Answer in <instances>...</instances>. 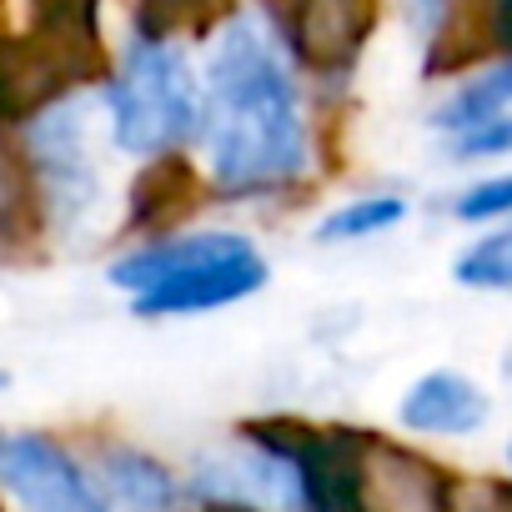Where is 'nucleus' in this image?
Returning <instances> with one entry per match:
<instances>
[{"label":"nucleus","instance_id":"obj_1","mask_svg":"<svg viewBox=\"0 0 512 512\" xmlns=\"http://www.w3.org/2000/svg\"><path fill=\"white\" fill-rule=\"evenodd\" d=\"M196 136L221 191L262 196L312 166L302 91L277 41L256 21H231L201 71Z\"/></svg>","mask_w":512,"mask_h":512},{"label":"nucleus","instance_id":"obj_2","mask_svg":"<svg viewBox=\"0 0 512 512\" xmlns=\"http://www.w3.org/2000/svg\"><path fill=\"white\" fill-rule=\"evenodd\" d=\"M111 287L136 297V317H201L267 287V262L241 231H186L111 262Z\"/></svg>","mask_w":512,"mask_h":512},{"label":"nucleus","instance_id":"obj_3","mask_svg":"<svg viewBox=\"0 0 512 512\" xmlns=\"http://www.w3.org/2000/svg\"><path fill=\"white\" fill-rule=\"evenodd\" d=\"M106 126L111 141L131 156H166L196 136L201 81L181 46L146 36L131 41L121 66L106 81Z\"/></svg>","mask_w":512,"mask_h":512},{"label":"nucleus","instance_id":"obj_4","mask_svg":"<svg viewBox=\"0 0 512 512\" xmlns=\"http://www.w3.org/2000/svg\"><path fill=\"white\" fill-rule=\"evenodd\" d=\"M31 166L46 196V211L56 226H81L101 206V151H96V106L91 101H61L46 106L31 131Z\"/></svg>","mask_w":512,"mask_h":512},{"label":"nucleus","instance_id":"obj_5","mask_svg":"<svg viewBox=\"0 0 512 512\" xmlns=\"http://www.w3.org/2000/svg\"><path fill=\"white\" fill-rule=\"evenodd\" d=\"M0 482H6L26 512H111V502L91 487V477L41 432L0 437Z\"/></svg>","mask_w":512,"mask_h":512},{"label":"nucleus","instance_id":"obj_6","mask_svg":"<svg viewBox=\"0 0 512 512\" xmlns=\"http://www.w3.org/2000/svg\"><path fill=\"white\" fill-rule=\"evenodd\" d=\"M397 422L427 437H467L487 422V392L462 372H427L407 387Z\"/></svg>","mask_w":512,"mask_h":512},{"label":"nucleus","instance_id":"obj_7","mask_svg":"<svg viewBox=\"0 0 512 512\" xmlns=\"http://www.w3.org/2000/svg\"><path fill=\"white\" fill-rule=\"evenodd\" d=\"M106 487L126 512H176V477L136 447L106 452Z\"/></svg>","mask_w":512,"mask_h":512},{"label":"nucleus","instance_id":"obj_8","mask_svg":"<svg viewBox=\"0 0 512 512\" xmlns=\"http://www.w3.org/2000/svg\"><path fill=\"white\" fill-rule=\"evenodd\" d=\"M512 106V56L507 61H497V66H487L482 76H472L467 86H457L447 101H442V111L432 116L442 131H472V126H482V121H492V116H502Z\"/></svg>","mask_w":512,"mask_h":512},{"label":"nucleus","instance_id":"obj_9","mask_svg":"<svg viewBox=\"0 0 512 512\" xmlns=\"http://www.w3.org/2000/svg\"><path fill=\"white\" fill-rule=\"evenodd\" d=\"M372 21V0H307V51L317 61H342L357 51Z\"/></svg>","mask_w":512,"mask_h":512},{"label":"nucleus","instance_id":"obj_10","mask_svg":"<svg viewBox=\"0 0 512 512\" xmlns=\"http://www.w3.org/2000/svg\"><path fill=\"white\" fill-rule=\"evenodd\" d=\"M402 216H407V201H402V196H362V201H347V206H337L332 216H322L317 241H322V246L362 241V236H377V231L397 226Z\"/></svg>","mask_w":512,"mask_h":512},{"label":"nucleus","instance_id":"obj_11","mask_svg":"<svg viewBox=\"0 0 512 512\" xmlns=\"http://www.w3.org/2000/svg\"><path fill=\"white\" fill-rule=\"evenodd\" d=\"M452 277L462 287H477V292H507L512 297V226L507 231H492L482 241H472L457 262H452Z\"/></svg>","mask_w":512,"mask_h":512},{"label":"nucleus","instance_id":"obj_12","mask_svg":"<svg viewBox=\"0 0 512 512\" xmlns=\"http://www.w3.org/2000/svg\"><path fill=\"white\" fill-rule=\"evenodd\" d=\"M507 151H512V116H507V111L492 116V121H482V126H472V131H457V141H452V156H457V161L507 156Z\"/></svg>","mask_w":512,"mask_h":512},{"label":"nucleus","instance_id":"obj_13","mask_svg":"<svg viewBox=\"0 0 512 512\" xmlns=\"http://www.w3.org/2000/svg\"><path fill=\"white\" fill-rule=\"evenodd\" d=\"M512 211V176H492V181H477L457 196V216L462 221H492V216H507Z\"/></svg>","mask_w":512,"mask_h":512},{"label":"nucleus","instance_id":"obj_14","mask_svg":"<svg viewBox=\"0 0 512 512\" xmlns=\"http://www.w3.org/2000/svg\"><path fill=\"white\" fill-rule=\"evenodd\" d=\"M457 512H512V492H507V487H492V482L467 487V502H462Z\"/></svg>","mask_w":512,"mask_h":512},{"label":"nucleus","instance_id":"obj_15","mask_svg":"<svg viewBox=\"0 0 512 512\" xmlns=\"http://www.w3.org/2000/svg\"><path fill=\"white\" fill-rule=\"evenodd\" d=\"M492 21H497V31H502V41L512 46V0H492Z\"/></svg>","mask_w":512,"mask_h":512},{"label":"nucleus","instance_id":"obj_16","mask_svg":"<svg viewBox=\"0 0 512 512\" xmlns=\"http://www.w3.org/2000/svg\"><path fill=\"white\" fill-rule=\"evenodd\" d=\"M0 387H6V372H0Z\"/></svg>","mask_w":512,"mask_h":512},{"label":"nucleus","instance_id":"obj_17","mask_svg":"<svg viewBox=\"0 0 512 512\" xmlns=\"http://www.w3.org/2000/svg\"><path fill=\"white\" fill-rule=\"evenodd\" d=\"M507 457H512V452H507Z\"/></svg>","mask_w":512,"mask_h":512}]
</instances>
